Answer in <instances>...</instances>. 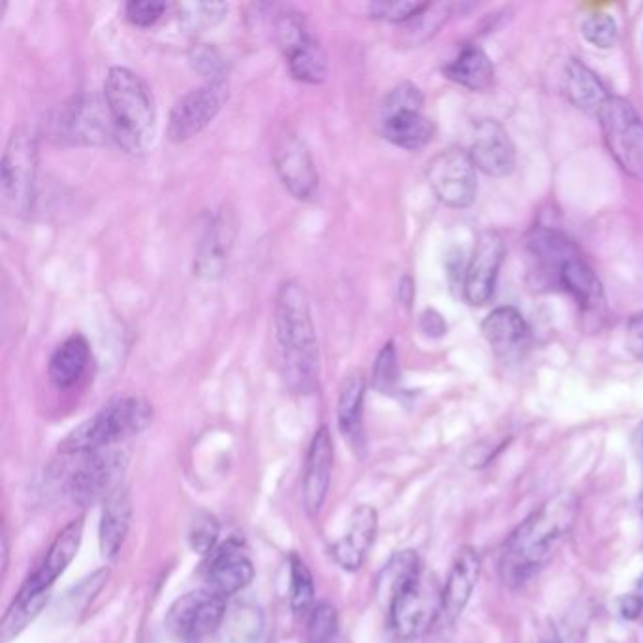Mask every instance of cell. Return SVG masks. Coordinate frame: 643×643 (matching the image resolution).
Instances as JSON below:
<instances>
[{
  "label": "cell",
  "mask_w": 643,
  "mask_h": 643,
  "mask_svg": "<svg viewBox=\"0 0 643 643\" xmlns=\"http://www.w3.org/2000/svg\"><path fill=\"white\" fill-rule=\"evenodd\" d=\"M225 100H227L225 82L206 83L185 93L170 110L168 129H166L168 140L174 144H183L198 136L221 112Z\"/></svg>",
  "instance_id": "7c38bea8"
},
{
  "label": "cell",
  "mask_w": 643,
  "mask_h": 643,
  "mask_svg": "<svg viewBox=\"0 0 643 643\" xmlns=\"http://www.w3.org/2000/svg\"><path fill=\"white\" fill-rule=\"evenodd\" d=\"M479 574H481V555L478 549L462 547L451 564L446 585L442 589L440 621L444 625H453L461 617L462 611L478 585Z\"/></svg>",
  "instance_id": "44dd1931"
},
{
  "label": "cell",
  "mask_w": 643,
  "mask_h": 643,
  "mask_svg": "<svg viewBox=\"0 0 643 643\" xmlns=\"http://www.w3.org/2000/svg\"><path fill=\"white\" fill-rule=\"evenodd\" d=\"M504 257L506 246L502 236L495 231L483 232L462 278V297L470 306H485L495 297L496 280Z\"/></svg>",
  "instance_id": "5bb4252c"
},
{
  "label": "cell",
  "mask_w": 643,
  "mask_h": 643,
  "mask_svg": "<svg viewBox=\"0 0 643 643\" xmlns=\"http://www.w3.org/2000/svg\"><path fill=\"white\" fill-rule=\"evenodd\" d=\"M545 276L557 281V285L576 300L583 319L587 323L591 321L593 329L598 330L606 315V297L596 272L581 257L579 249L566 253Z\"/></svg>",
  "instance_id": "8fae6325"
},
{
  "label": "cell",
  "mask_w": 643,
  "mask_h": 643,
  "mask_svg": "<svg viewBox=\"0 0 643 643\" xmlns=\"http://www.w3.org/2000/svg\"><path fill=\"white\" fill-rule=\"evenodd\" d=\"M153 408L140 396H121L108 402L104 408L76 429L61 442L59 451L65 455H89L106 447L140 434L149 427Z\"/></svg>",
  "instance_id": "5b68a950"
},
{
  "label": "cell",
  "mask_w": 643,
  "mask_h": 643,
  "mask_svg": "<svg viewBox=\"0 0 643 643\" xmlns=\"http://www.w3.org/2000/svg\"><path fill=\"white\" fill-rule=\"evenodd\" d=\"M504 446H506V442L502 440V442L491 444V446L478 444V446L470 447L468 453L464 455V462L468 464V468L479 470V468H483V466H487L489 462L493 461L496 455H498V451Z\"/></svg>",
  "instance_id": "b9f144b4"
},
{
  "label": "cell",
  "mask_w": 643,
  "mask_h": 643,
  "mask_svg": "<svg viewBox=\"0 0 643 643\" xmlns=\"http://www.w3.org/2000/svg\"><path fill=\"white\" fill-rule=\"evenodd\" d=\"M91 363V347L82 334L66 338L55 349L48 364V376L57 389H68L82 380L87 366Z\"/></svg>",
  "instance_id": "83f0119b"
},
{
  "label": "cell",
  "mask_w": 643,
  "mask_h": 643,
  "mask_svg": "<svg viewBox=\"0 0 643 643\" xmlns=\"http://www.w3.org/2000/svg\"><path fill=\"white\" fill-rule=\"evenodd\" d=\"M481 332L487 344L504 361L521 359L530 342L527 321L512 306H500L487 315L481 323Z\"/></svg>",
  "instance_id": "603a6c76"
},
{
  "label": "cell",
  "mask_w": 643,
  "mask_h": 643,
  "mask_svg": "<svg viewBox=\"0 0 643 643\" xmlns=\"http://www.w3.org/2000/svg\"><path fill=\"white\" fill-rule=\"evenodd\" d=\"M315 587L314 578L308 566L298 559L291 557V608L295 613H310L314 610Z\"/></svg>",
  "instance_id": "1f68e13d"
},
{
  "label": "cell",
  "mask_w": 643,
  "mask_h": 643,
  "mask_svg": "<svg viewBox=\"0 0 643 643\" xmlns=\"http://www.w3.org/2000/svg\"><path fill=\"white\" fill-rule=\"evenodd\" d=\"M429 6V2H410V0L374 2V4H370V16L389 21V23H404V21H412L419 14H423Z\"/></svg>",
  "instance_id": "74e56055"
},
{
  "label": "cell",
  "mask_w": 643,
  "mask_h": 643,
  "mask_svg": "<svg viewBox=\"0 0 643 643\" xmlns=\"http://www.w3.org/2000/svg\"><path fill=\"white\" fill-rule=\"evenodd\" d=\"M274 329L285 383L295 393H310L319 376V349L310 298L300 281L281 283L274 302Z\"/></svg>",
  "instance_id": "7a4b0ae2"
},
{
  "label": "cell",
  "mask_w": 643,
  "mask_h": 643,
  "mask_svg": "<svg viewBox=\"0 0 643 643\" xmlns=\"http://www.w3.org/2000/svg\"><path fill=\"white\" fill-rule=\"evenodd\" d=\"M217 538H219V525H217L214 515L208 512H198L189 527V545L193 547V551L202 553V555H210L215 549Z\"/></svg>",
  "instance_id": "8d00e7d4"
},
{
  "label": "cell",
  "mask_w": 643,
  "mask_h": 643,
  "mask_svg": "<svg viewBox=\"0 0 643 643\" xmlns=\"http://www.w3.org/2000/svg\"><path fill=\"white\" fill-rule=\"evenodd\" d=\"M562 91L578 110L598 116L606 100L610 99L606 87L598 80L589 66L583 65L578 59L568 61L562 74Z\"/></svg>",
  "instance_id": "4316f807"
},
{
  "label": "cell",
  "mask_w": 643,
  "mask_h": 643,
  "mask_svg": "<svg viewBox=\"0 0 643 643\" xmlns=\"http://www.w3.org/2000/svg\"><path fill=\"white\" fill-rule=\"evenodd\" d=\"M378 534V513L370 506H359L351 519L344 538L332 547V557L347 572L363 566L364 559Z\"/></svg>",
  "instance_id": "d4e9b609"
},
{
  "label": "cell",
  "mask_w": 643,
  "mask_h": 643,
  "mask_svg": "<svg viewBox=\"0 0 643 643\" xmlns=\"http://www.w3.org/2000/svg\"><path fill=\"white\" fill-rule=\"evenodd\" d=\"M253 564L234 540L215 547L206 561V581L212 593L227 598L246 589L253 579Z\"/></svg>",
  "instance_id": "e0dca14e"
},
{
  "label": "cell",
  "mask_w": 643,
  "mask_h": 643,
  "mask_svg": "<svg viewBox=\"0 0 643 643\" xmlns=\"http://www.w3.org/2000/svg\"><path fill=\"white\" fill-rule=\"evenodd\" d=\"M114 140L131 155H144L155 140L157 116L146 82L125 66H112L104 80Z\"/></svg>",
  "instance_id": "277c9868"
},
{
  "label": "cell",
  "mask_w": 643,
  "mask_h": 643,
  "mask_svg": "<svg viewBox=\"0 0 643 643\" xmlns=\"http://www.w3.org/2000/svg\"><path fill=\"white\" fill-rule=\"evenodd\" d=\"M225 615V598L206 589L178 598L168 611L166 625L182 638L198 640L212 634L223 623Z\"/></svg>",
  "instance_id": "9a60e30c"
},
{
  "label": "cell",
  "mask_w": 643,
  "mask_h": 643,
  "mask_svg": "<svg viewBox=\"0 0 643 643\" xmlns=\"http://www.w3.org/2000/svg\"><path fill=\"white\" fill-rule=\"evenodd\" d=\"M38 172V140L29 127H17L10 134L2 153L0 187L4 206L14 215L33 210Z\"/></svg>",
  "instance_id": "8992f818"
},
{
  "label": "cell",
  "mask_w": 643,
  "mask_h": 643,
  "mask_svg": "<svg viewBox=\"0 0 643 643\" xmlns=\"http://www.w3.org/2000/svg\"><path fill=\"white\" fill-rule=\"evenodd\" d=\"M165 2L157 0H131L125 4V19L134 27H151L165 14Z\"/></svg>",
  "instance_id": "60d3db41"
},
{
  "label": "cell",
  "mask_w": 643,
  "mask_h": 643,
  "mask_svg": "<svg viewBox=\"0 0 643 643\" xmlns=\"http://www.w3.org/2000/svg\"><path fill=\"white\" fill-rule=\"evenodd\" d=\"M578 513L579 498L572 491H561L544 502L504 545L502 579L512 587H521L534 578L570 534Z\"/></svg>",
  "instance_id": "6da1fadb"
},
{
  "label": "cell",
  "mask_w": 643,
  "mask_h": 643,
  "mask_svg": "<svg viewBox=\"0 0 643 643\" xmlns=\"http://www.w3.org/2000/svg\"><path fill=\"white\" fill-rule=\"evenodd\" d=\"M619 611L621 615L627 619V621H634L642 615L643 611V600L638 596V594H627L621 598L619 602Z\"/></svg>",
  "instance_id": "f6af8a7d"
},
{
  "label": "cell",
  "mask_w": 643,
  "mask_h": 643,
  "mask_svg": "<svg viewBox=\"0 0 643 643\" xmlns=\"http://www.w3.org/2000/svg\"><path fill=\"white\" fill-rule=\"evenodd\" d=\"M400 293H404V297H402L404 304H412L413 283L410 278H404V280H402V283H400Z\"/></svg>",
  "instance_id": "7dc6e473"
},
{
  "label": "cell",
  "mask_w": 643,
  "mask_h": 643,
  "mask_svg": "<svg viewBox=\"0 0 643 643\" xmlns=\"http://www.w3.org/2000/svg\"><path fill=\"white\" fill-rule=\"evenodd\" d=\"M332 462H334V446L327 427H321L314 434L312 444L306 457V470H304V508L310 515L319 513L323 502L327 498L332 476Z\"/></svg>",
  "instance_id": "cb8c5ba5"
},
{
  "label": "cell",
  "mask_w": 643,
  "mask_h": 643,
  "mask_svg": "<svg viewBox=\"0 0 643 643\" xmlns=\"http://www.w3.org/2000/svg\"><path fill=\"white\" fill-rule=\"evenodd\" d=\"M478 168L470 153L447 149L438 153L427 166V180L438 200L449 208H468L478 197Z\"/></svg>",
  "instance_id": "30bf717a"
},
{
  "label": "cell",
  "mask_w": 643,
  "mask_h": 643,
  "mask_svg": "<svg viewBox=\"0 0 643 643\" xmlns=\"http://www.w3.org/2000/svg\"><path fill=\"white\" fill-rule=\"evenodd\" d=\"M381 585L389 598L391 627L398 638L415 640L440 619L442 591L423 574L419 555L412 549L396 553L383 572Z\"/></svg>",
  "instance_id": "3957f363"
},
{
  "label": "cell",
  "mask_w": 643,
  "mask_h": 643,
  "mask_svg": "<svg viewBox=\"0 0 643 643\" xmlns=\"http://www.w3.org/2000/svg\"><path fill=\"white\" fill-rule=\"evenodd\" d=\"M229 6L223 2H189L180 6V19L189 29H208L227 16Z\"/></svg>",
  "instance_id": "e575fe53"
},
{
  "label": "cell",
  "mask_w": 643,
  "mask_h": 643,
  "mask_svg": "<svg viewBox=\"0 0 643 643\" xmlns=\"http://www.w3.org/2000/svg\"><path fill=\"white\" fill-rule=\"evenodd\" d=\"M234 238H236V221L232 212L225 208L215 212L198 240L195 274L206 280L219 278L229 263Z\"/></svg>",
  "instance_id": "2e32d148"
},
{
  "label": "cell",
  "mask_w": 643,
  "mask_h": 643,
  "mask_svg": "<svg viewBox=\"0 0 643 643\" xmlns=\"http://www.w3.org/2000/svg\"><path fill=\"white\" fill-rule=\"evenodd\" d=\"M83 517L70 521L53 540L50 551L46 555L40 568L34 572L31 578L23 583L17 596H34V594L48 593L55 579L59 578L68 564L74 561L78 555V549L82 545Z\"/></svg>",
  "instance_id": "d6986e66"
},
{
  "label": "cell",
  "mask_w": 643,
  "mask_h": 643,
  "mask_svg": "<svg viewBox=\"0 0 643 643\" xmlns=\"http://www.w3.org/2000/svg\"><path fill=\"white\" fill-rule=\"evenodd\" d=\"M131 519V496L125 487H119L104 500L102 517H100V555L106 561H112L119 555L131 527Z\"/></svg>",
  "instance_id": "484cf974"
},
{
  "label": "cell",
  "mask_w": 643,
  "mask_h": 643,
  "mask_svg": "<svg viewBox=\"0 0 643 643\" xmlns=\"http://www.w3.org/2000/svg\"><path fill=\"white\" fill-rule=\"evenodd\" d=\"M276 38L295 80L312 85L325 82L329 74L327 53L310 33L304 17L297 12L281 14L276 19Z\"/></svg>",
  "instance_id": "ba28073f"
},
{
  "label": "cell",
  "mask_w": 643,
  "mask_h": 643,
  "mask_svg": "<svg viewBox=\"0 0 643 643\" xmlns=\"http://www.w3.org/2000/svg\"><path fill=\"white\" fill-rule=\"evenodd\" d=\"M421 330L427 334V336H432V338H440L446 334L447 325L444 321V317L434 312V310H427L425 314L421 315Z\"/></svg>",
  "instance_id": "ee69618b"
},
{
  "label": "cell",
  "mask_w": 643,
  "mask_h": 643,
  "mask_svg": "<svg viewBox=\"0 0 643 643\" xmlns=\"http://www.w3.org/2000/svg\"><path fill=\"white\" fill-rule=\"evenodd\" d=\"M338 632V613L329 602H321L310 611L306 621V640L310 643H330Z\"/></svg>",
  "instance_id": "d6a6232c"
},
{
  "label": "cell",
  "mask_w": 643,
  "mask_h": 643,
  "mask_svg": "<svg viewBox=\"0 0 643 643\" xmlns=\"http://www.w3.org/2000/svg\"><path fill=\"white\" fill-rule=\"evenodd\" d=\"M581 34L594 48L610 50L619 40V27L608 14H593L583 21Z\"/></svg>",
  "instance_id": "d590c367"
},
{
  "label": "cell",
  "mask_w": 643,
  "mask_h": 643,
  "mask_svg": "<svg viewBox=\"0 0 643 643\" xmlns=\"http://www.w3.org/2000/svg\"><path fill=\"white\" fill-rule=\"evenodd\" d=\"M634 449H636V455H638V459H640L643 466V421L642 425L636 430V434H634Z\"/></svg>",
  "instance_id": "c3c4849f"
},
{
  "label": "cell",
  "mask_w": 643,
  "mask_h": 643,
  "mask_svg": "<svg viewBox=\"0 0 643 643\" xmlns=\"http://www.w3.org/2000/svg\"><path fill=\"white\" fill-rule=\"evenodd\" d=\"M470 157L478 170L493 178L510 176L515 168V146L508 131L495 121L483 119L474 132Z\"/></svg>",
  "instance_id": "ac0fdd59"
},
{
  "label": "cell",
  "mask_w": 643,
  "mask_h": 643,
  "mask_svg": "<svg viewBox=\"0 0 643 643\" xmlns=\"http://www.w3.org/2000/svg\"><path fill=\"white\" fill-rule=\"evenodd\" d=\"M627 347L634 359L643 363V312H638L628 319Z\"/></svg>",
  "instance_id": "7bdbcfd3"
},
{
  "label": "cell",
  "mask_w": 643,
  "mask_h": 643,
  "mask_svg": "<svg viewBox=\"0 0 643 643\" xmlns=\"http://www.w3.org/2000/svg\"><path fill=\"white\" fill-rule=\"evenodd\" d=\"M263 630V619L261 613L255 608H238L232 613L231 636L234 642L246 643L255 642Z\"/></svg>",
  "instance_id": "f35d334b"
},
{
  "label": "cell",
  "mask_w": 643,
  "mask_h": 643,
  "mask_svg": "<svg viewBox=\"0 0 643 643\" xmlns=\"http://www.w3.org/2000/svg\"><path fill=\"white\" fill-rule=\"evenodd\" d=\"M400 381V366H398V355L393 342L381 347L380 355L376 357L374 372H372V383L383 395H393Z\"/></svg>",
  "instance_id": "836d02e7"
},
{
  "label": "cell",
  "mask_w": 643,
  "mask_h": 643,
  "mask_svg": "<svg viewBox=\"0 0 643 643\" xmlns=\"http://www.w3.org/2000/svg\"><path fill=\"white\" fill-rule=\"evenodd\" d=\"M446 76L464 89L485 91L493 83L495 68L485 51L478 46H468L446 66Z\"/></svg>",
  "instance_id": "f1b7e54d"
},
{
  "label": "cell",
  "mask_w": 643,
  "mask_h": 643,
  "mask_svg": "<svg viewBox=\"0 0 643 643\" xmlns=\"http://www.w3.org/2000/svg\"><path fill=\"white\" fill-rule=\"evenodd\" d=\"M48 602H50V591L34 594V596H16L12 608L6 611L2 619V640L10 642L12 638H16L23 628L33 623Z\"/></svg>",
  "instance_id": "4dcf8cb0"
},
{
  "label": "cell",
  "mask_w": 643,
  "mask_h": 643,
  "mask_svg": "<svg viewBox=\"0 0 643 643\" xmlns=\"http://www.w3.org/2000/svg\"><path fill=\"white\" fill-rule=\"evenodd\" d=\"M381 134L387 142L406 151H419L434 138V123L419 106H381Z\"/></svg>",
  "instance_id": "ffe728a7"
},
{
  "label": "cell",
  "mask_w": 643,
  "mask_h": 643,
  "mask_svg": "<svg viewBox=\"0 0 643 643\" xmlns=\"http://www.w3.org/2000/svg\"><path fill=\"white\" fill-rule=\"evenodd\" d=\"M364 395H366V383L361 374H349L338 395V427L346 438H355L361 430V417H363Z\"/></svg>",
  "instance_id": "f546056e"
},
{
  "label": "cell",
  "mask_w": 643,
  "mask_h": 643,
  "mask_svg": "<svg viewBox=\"0 0 643 643\" xmlns=\"http://www.w3.org/2000/svg\"><path fill=\"white\" fill-rule=\"evenodd\" d=\"M611 157L630 178L643 182V121L627 99L610 97L598 112Z\"/></svg>",
  "instance_id": "52a82bcc"
},
{
  "label": "cell",
  "mask_w": 643,
  "mask_h": 643,
  "mask_svg": "<svg viewBox=\"0 0 643 643\" xmlns=\"http://www.w3.org/2000/svg\"><path fill=\"white\" fill-rule=\"evenodd\" d=\"M274 168L285 189L298 200H314L319 193V172L312 151L297 132H281L272 151Z\"/></svg>",
  "instance_id": "4fadbf2b"
},
{
  "label": "cell",
  "mask_w": 643,
  "mask_h": 643,
  "mask_svg": "<svg viewBox=\"0 0 643 643\" xmlns=\"http://www.w3.org/2000/svg\"><path fill=\"white\" fill-rule=\"evenodd\" d=\"M189 59H191V65L195 66V70H198L204 78H208V83H223L227 63L215 48L197 46Z\"/></svg>",
  "instance_id": "ab89813d"
},
{
  "label": "cell",
  "mask_w": 643,
  "mask_h": 643,
  "mask_svg": "<svg viewBox=\"0 0 643 643\" xmlns=\"http://www.w3.org/2000/svg\"><path fill=\"white\" fill-rule=\"evenodd\" d=\"M59 127L63 136L76 144L95 146L114 140L108 108L95 99L74 100L59 119Z\"/></svg>",
  "instance_id": "7402d4cb"
},
{
  "label": "cell",
  "mask_w": 643,
  "mask_h": 643,
  "mask_svg": "<svg viewBox=\"0 0 643 643\" xmlns=\"http://www.w3.org/2000/svg\"><path fill=\"white\" fill-rule=\"evenodd\" d=\"M636 594H638V596H640V598H642L643 600V574L642 578H640V581H638V593Z\"/></svg>",
  "instance_id": "681fc988"
},
{
  "label": "cell",
  "mask_w": 643,
  "mask_h": 643,
  "mask_svg": "<svg viewBox=\"0 0 643 643\" xmlns=\"http://www.w3.org/2000/svg\"><path fill=\"white\" fill-rule=\"evenodd\" d=\"M125 470L127 453L123 449L106 447L89 453L68 481V496L82 508L95 506L121 487Z\"/></svg>",
  "instance_id": "9c48e42d"
},
{
  "label": "cell",
  "mask_w": 643,
  "mask_h": 643,
  "mask_svg": "<svg viewBox=\"0 0 643 643\" xmlns=\"http://www.w3.org/2000/svg\"><path fill=\"white\" fill-rule=\"evenodd\" d=\"M538 643H562L561 634H559V630H557V628L553 627V625H549L544 634H542V638H540V642Z\"/></svg>",
  "instance_id": "bcb514c9"
}]
</instances>
